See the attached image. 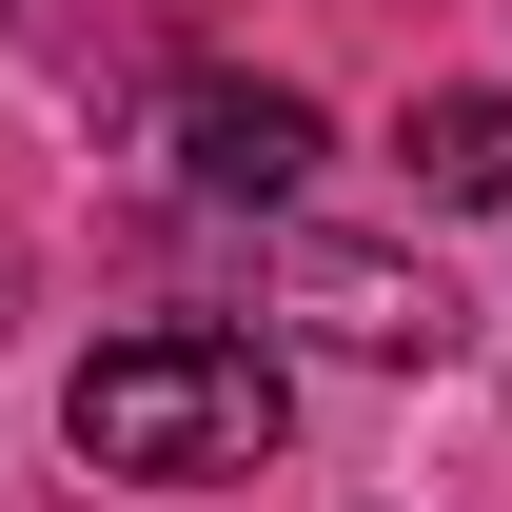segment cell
<instances>
[{"instance_id":"obj_3","label":"cell","mask_w":512,"mask_h":512,"mask_svg":"<svg viewBox=\"0 0 512 512\" xmlns=\"http://www.w3.org/2000/svg\"><path fill=\"white\" fill-rule=\"evenodd\" d=\"M178 158H197V197H296V178H316V99L217 79V99H178Z\"/></svg>"},{"instance_id":"obj_4","label":"cell","mask_w":512,"mask_h":512,"mask_svg":"<svg viewBox=\"0 0 512 512\" xmlns=\"http://www.w3.org/2000/svg\"><path fill=\"white\" fill-rule=\"evenodd\" d=\"M414 197L493 217V197H512V99H473V79H453V99H414Z\"/></svg>"},{"instance_id":"obj_2","label":"cell","mask_w":512,"mask_h":512,"mask_svg":"<svg viewBox=\"0 0 512 512\" xmlns=\"http://www.w3.org/2000/svg\"><path fill=\"white\" fill-rule=\"evenodd\" d=\"M296 316H316L335 355H414V375L453 355V296L414 276V256H355V237H316V256H296Z\"/></svg>"},{"instance_id":"obj_1","label":"cell","mask_w":512,"mask_h":512,"mask_svg":"<svg viewBox=\"0 0 512 512\" xmlns=\"http://www.w3.org/2000/svg\"><path fill=\"white\" fill-rule=\"evenodd\" d=\"M296 434V375L256 355V335H119V355H79V453L99 473H158V493H217V473H256V453Z\"/></svg>"}]
</instances>
